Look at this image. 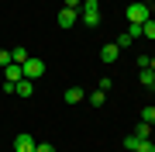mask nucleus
I'll use <instances>...</instances> for the list:
<instances>
[{"mask_svg": "<svg viewBox=\"0 0 155 152\" xmlns=\"http://www.w3.org/2000/svg\"><path fill=\"white\" fill-rule=\"evenodd\" d=\"M138 79H141V86H148V90H152V83H155V73H152V69H138Z\"/></svg>", "mask_w": 155, "mask_h": 152, "instance_id": "nucleus-12", "label": "nucleus"}, {"mask_svg": "<svg viewBox=\"0 0 155 152\" xmlns=\"http://www.w3.org/2000/svg\"><path fill=\"white\" fill-rule=\"evenodd\" d=\"M152 131H155V124H152Z\"/></svg>", "mask_w": 155, "mask_h": 152, "instance_id": "nucleus-23", "label": "nucleus"}, {"mask_svg": "<svg viewBox=\"0 0 155 152\" xmlns=\"http://www.w3.org/2000/svg\"><path fill=\"white\" fill-rule=\"evenodd\" d=\"M35 145H38V142H35L31 131H21V135L14 138V152H35Z\"/></svg>", "mask_w": 155, "mask_h": 152, "instance_id": "nucleus-4", "label": "nucleus"}, {"mask_svg": "<svg viewBox=\"0 0 155 152\" xmlns=\"http://www.w3.org/2000/svg\"><path fill=\"white\" fill-rule=\"evenodd\" d=\"M97 90H104V93L110 90V76H100V83H97Z\"/></svg>", "mask_w": 155, "mask_h": 152, "instance_id": "nucleus-22", "label": "nucleus"}, {"mask_svg": "<svg viewBox=\"0 0 155 152\" xmlns=\"http://www.w3.org/2000/svg\"><path fill=\"white\" fill-rule=\"evenodd\" d=\"M152 90H155V83H152Z\"/></svg>", "mask_w": 155, "mask_h": 152, "instance_id": "nucleus-24", "label": "nucleus"}, {"mask_svg": "<svg viewBox=\"0 0 155 152\" xmlns=\"http://www.w3.org/2000/svg\"><path fill=\"white\" fill-rule=\"evenodd\" d=\"M86 100H90V107H104V104H107V93H104V90H93Z\"/></svg>", "mask_w": 155, "mask_h": 152, "instance_id": "nucleus-10", "label": "nucleus"}, {"mask_svg": "<svg viewBox=\"0 0 155 152\" xmlns=\"http://www.w3.org/2000/svg\"><path fill=\"white\" fill-rule=\"evenodd\" d=\"M24 79H31V83H35V79H38V76H45V59H35V56H28V62H24Z\"/></svg>", "mask_w": 155, "mask_h": 152, "instance_id": "nucleus-3", "label": "nucleus"}, {"mask_svg": "<svg viewBox=\"0 0 155 152\" xmlns=\"http://www.w3.org/2000/svg\"><path fill=\"white\" fill-rule=\"evenodd\" d=\"M76 17H79V11H69V7H62L55 21H59V28H72V24H76Z\"/></svg>", "mask_w": 155, "mask_h": 152, "instance_id": "nucleus-5", "label": "nucleus"}, {"mask_svg": "<svg viewBox=\"0 0 155 152\" xmlns=\"http://www.w3.org/2000/svg\"><path fill=\"white\" fill-rule=\"evenodd\" d=\"M134 135H138V138H152L155 131H152V124H145V121H141V124H138V131H134Z\"/></svg>", "mask_w": 155, "mask_h": 152, "instance_id": "nucleus-15", "label": "nucleus"}, {"mask_svg": "<svg viewBox=\"0 0 155 152\" xmlns=\"http://www.w3.org/2000/svg\"><path fill=\"white\" fill-rule=\"evenodd\" d=\"M11 66V49H0V69Z\"/></svg>", "mask_w": 155, "mask_h": 152, "instance_id": "nucleus-19", "label": "nucleus"}, {"mask_svg": "<svg viewBox=\"0 0 155 152\" xmlns=\"http://www.w3.org/2000/svg\"><path fill=\"white\" fill-rule=\"evenodd\" d=\"M131 42H134V38H131V35L124 31V35H117V42H114V45H117V49H127V45H131Z\"/></svg>", "mask_w": 155, "mask_h": 152, "instance_id": "nucleus-17", "label": "nucleus"}, {"mask_svg": "<svg viewBox=\"0 0 155 152\" xmlns=\"http://www.w3.org/2000/svg\"><path fill=\"white\" fill-rule=\"evenodd\" d=\"M141 38H152V42H155V21H152V17L141 24Z\"/></svg>", "mask_w": 155, "mask_h": 152, "instance_id": "nucleus-13", "label": "nucleus"}, {"mask_svg": "<svg viewBox=\"0 0 155 152\" xmlns=\"http://www.w3.org/2000/svg\"><path fill=\"white\" fill-rule=\"evenodd\" d=\"M141 121H145V124H155V104H148V107L141 111Z\"/></svg>", "mask_w": 155, "mask_h": 152, "instance_id": "nucleus-14", "label": "nucleus"}, {"mask_svg": "<svg viewBox=\"0 0 155 152\" xmlns=\"http://www.w3.org/2000/svg\"><path fill=\"white\" fill-rule=\"evenodd\" d=\"M124 17H127L131 24H145V21L152 17V7L145 4V0H131V4H127V11H124Z\"/></svg>", "mask_w": 155, "mask_h": 152, "instance_id": "nucleus-1", "label": "nucleus"}, {"mask_svg": "<svg viewBox=\"0 0 155 152\" xmlns=\"http://www.w3.org/2000/svg\"><path fill=\"white\" fill-rule=\"evenodd\" d=\"M117 56H121V49H117V45H114V42H107V45H104V49H100V59H104V62H114Z\"/></svg>", "mask_w": 155, "mask_h": 152, "instance_id": "nucleus-8", "label": "nucleus"}, {"mask_svg": "<svg viewBox=\"0 0 155 152\" xmlns=\"http://www.w3.org/2000/svg\"><path fill=\"white\" fill-rule=\"evenodd\" d=\"M79 100H86L83 86H69V90H66V104H79Z\"/></svg>", "mask_w": 155, "mask_h": 152, "instance_id": "nucleus-9", "label": "nucleus"}, {"mask_svg": "<svg viewBox=\"0 0 155 152\" xmlns=\"http://www.w3.org/2000/svg\"><path fill=\"white\" fill-rule=\"evenodd\" d=\"M17 79H24V69L11 62V66H4V83H17Z\"/></svg>", "mask_w": 155, "mask_h": 152, "instance_id": "nucleus-6", "label": "nucleus"}, {"mask_svg": "<svg viewBox=\"0 0 155 152\" xmlns=\"http://www.w3.org/2000/svg\"><path fill=\"white\" fill-rule=\"evenodd\" d=\"M62 7H69V11H79V7H83V0H62Z\"/></svg>", "mask_w": 155, "mask_h": 152, "instance_id": "nucleus-21", "label": "nucleus"}, {"mask_svg": "<svg viewBox=\"0 0 155 152\" xmlns=\"http://www.w3.org/2000/svg\"><path fill=\"white\" fill-rule=\"evenodd\" d=\"M11 62L24 66V62H28V49H11Z\"/></svg>", "mask_w": 155, "mask_h": 152, "instance_id": "nucleus-11", "label": "nucleus"}, {"mask_svg": "<svg viewBox=\"0 0 155 152\" xmlns=\"http://www.w3.org/2000/svg\"><path fill=\"white\" fill-rule=\"evenodd\" d=\"M79 17H83L86 28H97V24H100V0H83V7H79Z\"/></svg>", "mask_w": 155, "mask_h": 152, "instance_id": "nucleus-2", "label": "nucleus"}, {"mask_svg": "<svg viewBox=\"0 0 155 152\" xmlns=\"http://www.w3.org/2000/svg\"><path fill=\"white\" fill-rule=\"evenodd\" d=\"M138 142H141L138 135H127V138H124V149H127V152H134V149H138Z\"/></svg>", "mask_w": 155, "mask_h": 152, "instance_id": "nucleus-18", "label": "nucleus"}, {"mask_svg": "<svg viewBox=\"0 0 155 152\" xmlns=\"http://www.w3.org/2000/svg\"><path fill=\"white\" fill-rule=\"evenodd\" d=\"M14 93L17 97H31L35 93V83H31V79H17V83H14Z\"/></svg>", "mask_w": 155, "mask_h": 152, "instance_id": "nucleus-7", "label": "nucleus"}, {"mask_svg": "<svg viewBox=\"0 0 155 152\" xmlns=\"http://www.w3.org/2000/svg\"><path fill=\"white\" fill-rule=\"evenodd\" d=\"M134 152H155V142H152V138H141V142H138V149H134Z\"/></svg>", "mask_w": 155, "mask_h": 152, "instance_id": "nucleus-16", "label": "nucleus"}, {"mask_svg": "<svg viewBox=\"0 0 155 152\" xmlns=\"http://www.w3.org/2000/svg\"><path fill=\"white\" fill-rule=\"evenodd\" d=\"M35 152H55V145H52V142H38V145H35Z\"/></svg>", "mask_w": 155, "mask_h": 152, "instance_id": "nucleus-20", "label": "nucleus"}]
</instances>
